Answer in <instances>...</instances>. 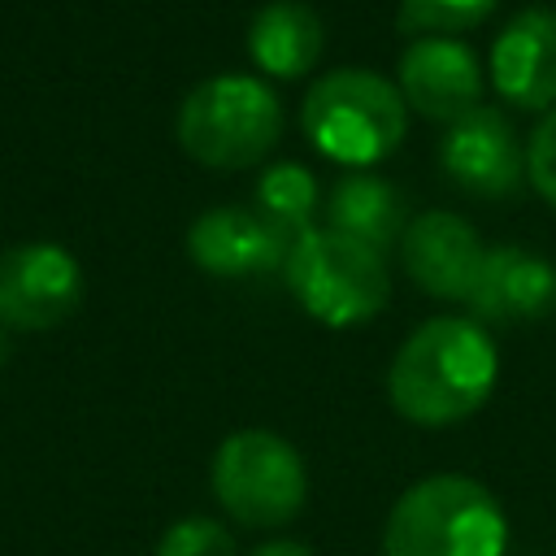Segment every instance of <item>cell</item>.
<instances>
[{"mask_svg":"<svg viewBox=\"0 0 556 556\" xmlns=\"http://www.w3.org/2000/svg\"><path fill=\"white\" fill-rule=\"evenodd\" d=\"M500 356L482 321L430 317L395 352L387 369L391 408L426 430L473 417L495 391Z\"/></svg>","mask_w":556,"mask_h":556,"instance_id":"6da1fadb","label":"cell"},{"mask_svg":"<svg viewBox=\"0 0 556 556\" xmlns=\"http://www.w3.org/2000/svg\"><path fill=\"white\" fill-rule=\"evenodd\" d=\"M508 521L500 500L465 473L413 482L387 513L382 556H504Z\"/></svg>","mask_w":556,"mask_h":556,"instance_id":"7a4b0ae2","label":"cell"},{"mask_svg":"<svg viewBox=\"0 0 556 556\" xmlns=\"http://www.w3.org/2000/svg\"><path fill=\"white\" fill-rule=\"evenodd\" d=\"M313 148L339 165H374L391 156L408 130V104L395 83L365 65L321 74L300 109Z\"/></svg>","mask_w":556,"mask_h":556,"instance_id":"3957f363","label":"cell"},{"mask_svg":"<svg viewBox=\"0 0 556 556\" xmlns=\"http://www.w3.org/2000/svg\"><path fill=\"white\" fill-rule=\"evenodd\" d=\"M282 130V104L269 83L248 74H217L187 91L178 104V148L208 169L256 165Z\"/></svg>","mask_w":556,"mask_h":556,"instance_id":"277c9868","label":"cell"},{"mask_svg":"<svg viewBox=\"0 0 556 556\" xmlns=\"http://www.w3.org/2000/svg\"><path fill=\"white\" fill-rule=\"evenodd\" d=\"M287 287L300 308L321 326H361L382 313L391 300V278L382 252L339 235V230H304L287 252Z\"/></svg>","mask_w":556,"mask_h":556,"instance_id":"5b68a950","label":"cell"},{"mask_svg":"<svg viewBox=\"0 0 556 556\" xmlns=\"http://www.w3.org/2000/svg\"><path fill=\"white\" fill-rule=\"evenodd\" d=\"M217 504L252 530H278L300 517L308 500V473L300 452L274 430H235L213 452L208 469Z\"/></svg>","mask_w":556,"mask_h":556,"instance_id":"8992f818","label":"cell"},{"mask_svg":"<svg viewBox=\"0 0 556 556\" xmlns=\"http://www.w3.org/2000/svg\"><path fill=\"white\" fill-rule=\"evenodd\" d=\"M83 300V269L61 243H17L0 252V326L48 330Z\"/></svg>","mask_w":556,"mask_h":556,"instance_id":"52a82bcc","label":"cell"},{"mask_svg":"<svg viewBox=\"0 0 556 556\" xmlns=\"http://www.w3.org/2000/svg\"><path fill=\"white\" fill-rule=\"evenodd\" d=\"M439 165L456 187L486 200L513 195L526 182V152L517 143L513 122L495 104H478L443 130Z\"/></svg>","mask_w":556,"mask_h":556,"instance_id":"ba28073f","label":"cell"},{"mask_svg":"<svg viewBox=\"0 0 556 556\" xmlns=\"http://www.w3.org/2000/svg\"><path fill=\"white\" fill-rule=\"evenodd\" d=\"M295 239H287L261 208L217 204L204 208L187 230L191 261L213 278H252L287 265Z\"/></svg>","mask_w":556,"mask_h":556,"instance_id":"9c48e42d","label":"cell"},{"mask_svg":"<svg viewBox=\"0 0 556 556\" xmlns=\"http://www.w3.org/2000/svg\"><path fill=\"white\" fill-rule=\"evenodd\" d=\"M400 96L430 122H456L482 104V65L452 35H421L400 56Z\"/></svg>","mask_w":556,"mask_h":556,"instance_id":"30bf717a","label":"cell"},{"mask_svg":"<svg viewBox=\"0 0 556 556\" xmlns=\"http://www.w3.org/2000/svg\"><path fill=\"white\" fill-rule=\"evenodd\" d=\"M473 321H543L556 313V265L521 243H495L482 252L473 287L465 295Z\"/></svg>","mask_w":556,"mask_h":556,"instance_id":"8fae6325","label":"cell"},{"mask_svg":"<svg viewBox=\"0 0 556 556\" xmlns=\"http://www.w3.org/2000/svg\"><path fill=\"white\" fill-rule=\"evenodd\" d=\"M482 252L486 248H482L478 230L465 217H456L452 208L417 213L400 235V256H404L408 278L434 300L465 304L473 274L482 265Z\"/></svg>","mask_w":556,"mask_h":556,"instance_id":"7c38bea8","label":"cell"},{"mask_svg":"<svg viewBox=\"0 0 556 556\" xmlns=\"http://www.w3.org/2000/svg\"><path fill=\"white\" fill-rule=\"evenodd\" d=\"M491 87L517 109L556 104V9H521L491 43Z\"/></svg>","mask_w":556,"mask_h":556,"instance_id":"4fadbf2b","label":"cell"},{"mask_svg":"<svg viewBox=\"0 0 556 556\" xmlns=\"http://www.w3.org/2000/svg\"><path fill=\"white\" fill-rule=\"evenodd\" d=\"M252 61L274 78H300L321 56V17L304 0H269L248 26Z\"/></svg>","mask_w":556,"mask_h":556,"instance_id":"5bb4252c","label":"cell"},{"mask_svg":"<svg viewBox=\"0 0 556 556\" xmlns=\"http://www.w3.org/2000/svg\"><path fill=\"white\" fill-rule=\"evenodd\" d=\"M326 222H330V230H339L374 252H387L404 235V195L387 178L343 174L330 191Z\"/></svg>","mask_w":556,"mask_h":556,"instance_id":"9a60e30c","label":"cell"},{"mask_svg":"<svg viewBox=\"0 0 556 556\" xmlns=\"http://www.w3.org/2000/svg\"><path fill=\"white\" fill-rule=\"evenodd\" d=\"M256 208L287 235L300 239L304 230H313V213H317V178L300 165V161H278L261 174L256 182Z\"/></svg>","mask_w":556,"mask_h":556,"instance_id":"2e32d148","label":"cell"},{"mask_svg":"<svg viewBox=\"0 0 556 556\" xmlns=\"http://www.w3.org/2000/svg\"><path fill=\"white\" fill-rule=\"evenodd\" d=\"M495 0H400V30L421 35H456L478 26Z\"/></svg>","mask_w":556,"mask_h":556,"instance_id":"e0dca14e","label":"cell"},{"mask_svg":"<svg viewBox=\"0 0 556 556\" xmlns=\"http://www.w3.org/2000/svg\"><path fill=\"white\" fill-rule=\"evenodd\" d=\"M156 556H239L230 530L213 517H182L161 534Z\"/></svg>","mask_w":556,"mask_h":556,"instance_id":"ac0fdd59","label":"cell"},{"mask_svg":"<svg viewBox=\"0 0 556 556\" xmlns=\"http://www.w3.org/2000/svg\"><path fill=\"white\" fill-rule=\"evenodd\" d=\"M526 178L556 208V109L534 126V135L526 143Z\"/></svg>","mask_w":556,"mask_h":556,"instance_id":"d6986e66","label":"cell"},{"mask_svg":"<svg viewBox=\"0 0 556 556\" xmlns=\"http://www.w3.org/2000/svg\"><path fill=\"white\" fill-rule=\"evenodd\" d=\"M252 556H313V547H304L300 539H269V543L252 547Z\"/></svg>","mask_w":556,"mask_h":556,"instance_id":"ffe728a7","label":"cell"},{"mask_svg":"<svg viewBox=\"0 0 556 556\" xmlns=\"http://www.w3.org/2000/svg\"><path fill=\"white\" fill-rule=\"evenodd\" d=\"M4 352H9V348H4V330H0V361H4Z\"/></svg>","mask_w":556,"mask_h":556,"instance_id":"44dd1931","label":"cell"}]
</instances>
